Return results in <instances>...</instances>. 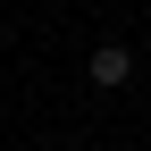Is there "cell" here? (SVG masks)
I'll return each mask as SVG.
<instances>
[{
    "instance_id": "1",
    "label": "cell",
    "mask_w": 151,
    "mask_h": 151,
    "mask_svg": "<svg viewBox=\"0 0 151 151\" xmlns=\"http://www.w3.org/2000/svg\"><path fill=\"white\" fill-rule=\"evenodd\" d=\"M84 76H92V84H101V92H118L126 76H134V50H126V42H101V50H92V59H84Z\"/></svg>"
}]
</instances>
